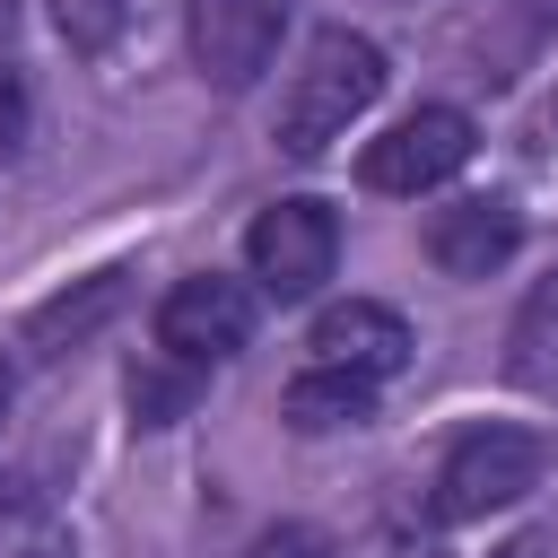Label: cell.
Masks as SVG:
<instances>
[{
    "mask_svg": "<svg viewBox=\"0 0 558 558\" xmlns=\"http://www.w3.org/2000/svg\"><path fill=\"white\" fill-rule=\"evenodd\" d=\"M244 253H253L262 296L296 305V296H314V288L331 279V262H340V218H331L323 201H279V209H262V218H253Z\"/></svg>",
    "mask_w": 558,
    "mask_h": 558,
    "instance_id": "obj_4",
    "label": "cell"
},
{
    "mask_svg": "<svg viewBox=\"0 0 558 558\" xmlns=\"http://www.w3.org/2000/svg\"><path fill=\"white\" fill-rule=\"evenodd\" d=\"M401 357H410V323L375 296H349L314 323V366H349V375L384 384V375H401Z\"/></svg>",
    "mask_w": 558,
    "mask_h": 558,
    "instance_id": "obj_7",
    "label": "cell"
},
{
    "mask_svg": "<svg viewBox=\"0 0 558 558\" xmlns=\"http://www.w3.org/2000/svg\"><path fill=\"white\" fill-rule=\"evenodd\" d=\"M244 558H331V541H323L314 523H270V532H262Z\"/></svg>",
    "mask_w": 558,
    "mask_h": 558,
    "instance_id": "obj_16",
    "label": "cell"
},
{
    "mask_svg": "<svg viewBox=\"0 0 558 558\" xmlns=\"http://www.w3.org/2000/svg\"><path fill=\"white\" fill-rule=\"evenodd\" d=\"M462 166H471V113H453V105H418V113H401L384 140H366L357 183H366V192H392V201H418V192L453 183Z\"/></svg>",
    "mask_w": 558,
    "mask_h": 558,
    "instance_id": "obj_3",
    "label": "cell"
},
{
    "mask_svg": "<svg viewBox=\"0 0 558 558\" xmlns=\"http://www.w3.org/2000/svg\"><path fill=\"white\" fill-rule=\"evenodd\" d=\"M0 418H9V357H0Z\"/></svg>",
    "mask_w": 558,
    "mask_h": 558,
    "instance_id": "obj_17",
    "label": "cell"
},
{
    "mask_svg": "<svg viewBox=\"0 0 558 558\" xmlns=\"http://www.w3.org/2000/svg\"><path fill=\"white\" fill-rule=\"evenodd\" d=\"M514 244H523V218H514L506 201H488V192L427 218V262H436L445 279H488Z\"/></svg>",
    "mask_w": 558,
    "mask_h": 558,
    "instance_id": "obj_8",
    "label": "cell"
},
{
    "mask_svg": "<svg viewBox=\"0 0 558 558\" xmlns=\"http://www.w3.org/2000/svg\"><path fill=\"white\" fill-rule=\"evenodd\" d=\"M375 96H384V52L366 35H349V26L314 35L296 78H288V96H279V148L288 157H323L331 140H349V122Z\"/></svg>",
    "mask_w": 558,
    "mask_h": 558,
    "instance_id": "obj_1",
    "label": "cell"
},
{
    "mask_svg": "<svg viewBox=\"0 0 558 558\" xmlns=\"http://www.w3.org/2000/svg\"><path fill=\"white\" fill-rule=\"evenodd\" d=\"M0 558H70V523L52 514V497L35 480L0 488Z\"/></svg>",
    "mask_w": 558,
    "mask_h": 558,
    "instance_id": "obj_11",
    "label": "cell"
},
{
    "mask_svg": "<svg viewBox=\"0 0 558 558\" xmlns=\"http://www.w3.org/2000/svg\"><path fill=\"white\" fill-rule=\"evenodd\" d=\"M122 9H131V0H52V17H61V35H70V52H105V44L122 35Z\"/></svg>",
    "mask_w": 558,
    "mask_h": 558,
    "instance_id": "obj_13",
    "label": "cell"
},
{
    "mask_svg": "<svg viewBox=\"0 0 558 558\" xmlns=\"http://www.w3.org/2000/svg\"><path fill=\"white\" fill-rule=\"evenodd\" d=\"M506 375H514L523 392L558 401V270L523 296V314H514V331H506Z\"/></svg>",
    "mask_w": 558,
    "mask_h": 558,
    "instance_id": "obj_9",
    "label": "cell"
},
{
    "mask_svg": "<svg viewBox=\"0 0 558 558\" xmlns=\"http://www.w3.org/2000/svg\"><path fill=\"white\" fill-rule=\"evenodd\" d=\"M113 296H122V270H105V279H96V288H87L78 305H70V296H61V305H44V314H35V340H61V331L78 340V331H87L96 314H113Z\"/></svg>",
    "mask_w": 558,
    "mask_h": 558,
    "instance_id": "obj_14",
    "label": "cell"
},
{
    "mask_svg": "<svg viewBox=\"0 0 558 558\" xmlns=\"http://www.w3.org/2000/svg\"><path fill=\"white\" fill-rule=\"evenodd\" d=\"M279 410H288V427H357V418H375V384L349 366H314L288 384Z\"/></svg>",
    "mask_w": 558,
    "mask_h": 558,
    "instance_id": "obj_10",
    "label": "cell"
},
{
    "mask_svg": "<svg viewBox=\"0 0 558 558\" xmlns=\"http://www.w3.org/2000/svg\"><path fill=\"white\" fill-rule=\"evenodd\" d=\"M26 131V61H17V0H0V148Z\"/></svg>",
    "mask_w": 558,
    "mask_h": 558,
    "instance_id": "obj_12",
    "label": "cell"
},
{
    "mask_svg": "<svg viewBox=\"0 0 558 558\" xmlns=\"http://www.w3.org/2000/svg\"><path fill=\"white\" fill-rule=\"evenodd\" d=\"M183 401H192V366H183V357H174V375H157V366L131 375V410H140V427H166Z\"/></svg>",
    "mask_w": 558,
    "mask_h": 558,
    "instance_id": "obj_15",
    "label": "cell"
},
{
    "mask_svg": "<svg viewBox=\"0 0 558 558\" xmlns=\"http://www.w3.org/2000/svg\"><path fill=\"white\" fill-rule=\"evenodd\" d=\"M541 471H549V436H532V427H471L445 453V471H436V514L445 523H480V514L514 506L523 488H541Z\"/></svg>",
    "mask_w": 558,
    "mask_h": 558,
    "instance_id": "obj_2",
    "label": "cell"
},
{
    "mask_svg": "<svg viewBox=\"0 0 558 558\" xmlns=\"http://www.w3.org/2000/svg\"><path fill=\"white\" fill-rule=\"evenodd\" d=\"M253 340V288L201 270V279H174L166 305H157V349L183 357V366H218Z\"/></svg>",
    "mask_w": 558,
    "mask_h": 558,
    "instance_id": "obj_5",
    "label": "cell"
},
{
    "mask_svg": "<svg viewBox=\"0 0 558 558\" xmlns=\"http://www.w3.org/2000/svg\"><path fill=\"white\" fill-rule=\"evenodd\" d=\"M288 0H192V61L209 87H253L279 52Z\"/></svg>",
    "mask_w": 558,
    "mask_h": 558,
    "instance_id": "obj_6",
    "label": "cell"
}]
</instances>
